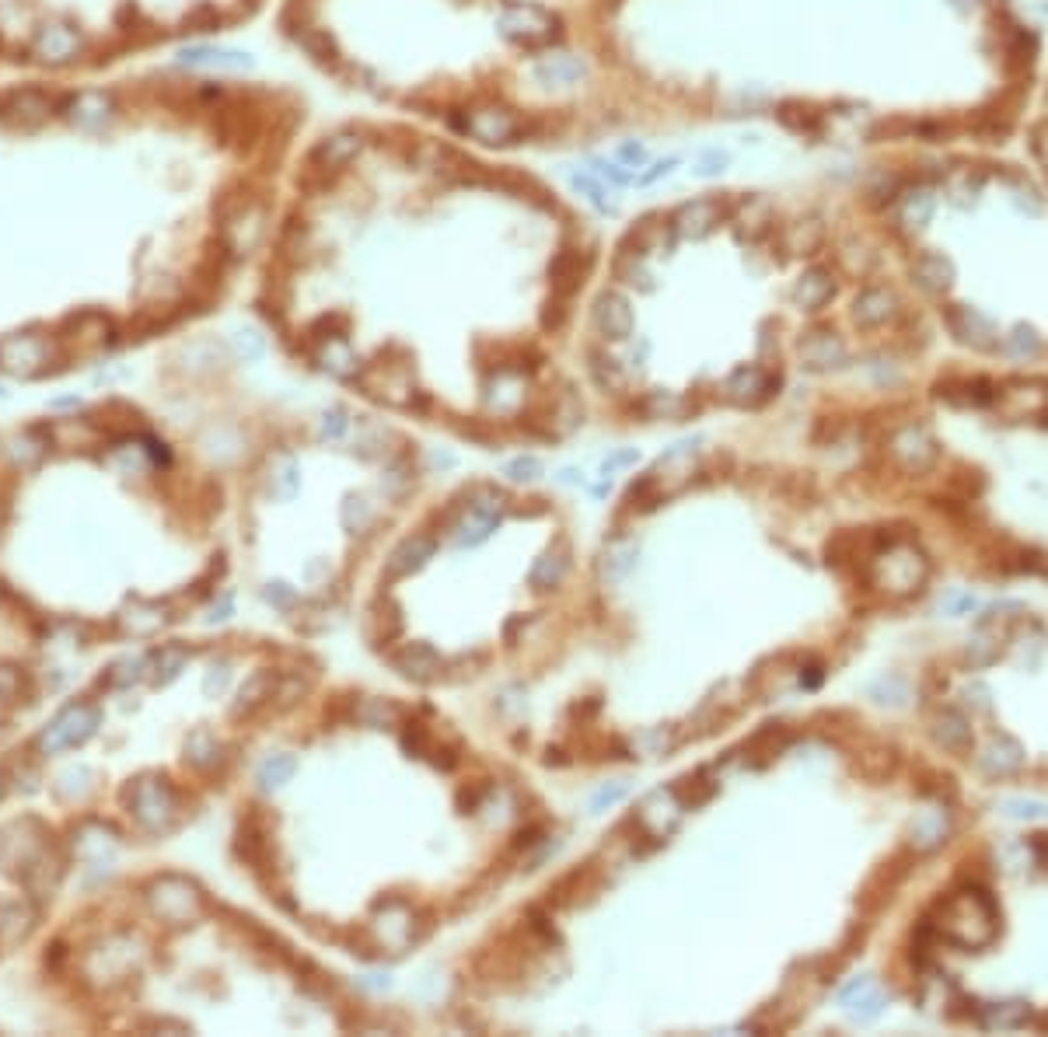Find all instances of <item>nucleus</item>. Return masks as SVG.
<instances>
[{
	"instance_id": "obj_2",
	"label": "nucleus",
	"mask_w": 1048,
	"mask_h": 1037,
	"mask_svg": "<svg viewBox=\"0 0 1048 1037\" xmlns=\"http://www.w3.org/2000/svg\"><path fill=\"white\" fill-rule=\"evenodd\" d=\"M276 28L364 112L531 161L629 147L584 4L283 0Z\"/></svg>"
},
{
	"instance_id": "obj_25",
	"label": "nucleus",
	"mask_w": 1048,
	"mask_h": 1037,
	"mask_svg": "<svg viewBox=\"0 0 1048 1037\" xmlns=\"http://www.w3.org/2000/svg\"><path fill=\"white\" fill-rule=\"evenodd\" d=\"M975 608H979L975 594H958V591H954V594H947V601H944V612L947 615H968V612H975Z\"/></svg>"
},
{
	"instance_id": "obj_14",
	"label": "nucleus",
	"mask_w": 1048,
	"mask_h": 1037,
	"mask_svg": "<svg viewBox=\"0 0 1048 1037\" xmlns=\"http://www.w3.org/2000/svg\"><path fill=\"white\" fill-rule=\"evenodd\" d=\"M81 49H84L81 35H77L74 28H63V25L42 28L39 39H35V56H42V60H49V63L74 60Z\"/></svg>"
},
{
	"instance_id": "obj_24",
	"label": "nucleus",
	"mask_w": 1048,
	"mask_h": 1037,
	"mask_svg": "<svg viewBox=\"0 0 1048 1037\" xmlns=\"http://www.w3.org/2000/svg\"><path fill=\"white\" fill-rule=\"evenodd\" d=\"M881 1010H884V996H881V992H867V989H863V992H860V1003H853V999H849V1017H853L856 1024H870V1020L881 1017Z\"/></svg>"
},
{
	"instance_id": "obj_4",
	"label": "nucleus",
	"mask_w": 1048,
	"mask_h": 1037,
	"mask_svg": "<svg viewBox=\"0 0 1048 1037\" xmlns=\"http://www.w3.org/2000/svg\"><path fill=\"white\" fill-rule=\"evenodd\" d=\"M930 580V559L912 542H891L884 538L881 549L870 556V584L888 598H912Z\"/></svg>"
},
{
	"instance_id": "obj_12",
	"label": "nucleus",
	"mask_w": 1048,
	"mask_h": 1037,
	"mask_svg": "<svg viewBox=\"0 0 1048 1037\" xmlns=\"http://www.w3.org/2000/svg\"><path fill=\"white\" fill-rule=\"evenodd\" d=\"M909 276L916 280L919 290H926V294H947V290L954 287V262L947 259L944 252L926 248V252L912 255Z\"/></svg>"
},
{
	"instance_id": "obj_31",
	"label": "nucleus",
	"mask_w": 1048,
	"mask_h": 1037,
	"mask_svg": "<svg viewBox=\"0 0 1048 1037\" xmlns=\"http://www.w3.org/2000/svg\"><path fill=\"white\" fill-rule=\"evenodd\" d=\"M951 4L958 7V11H972V7L979 4V0H951Z\"/></svg>"
},
{
	"instance_id": "obj_28",
	"label": "nucleus",
	"mask_w": 1048,
	"mask_h": 1037,
	"mask_svg": "<svg viewBox=\"0 0 1048 1037\" xmlns=\"http://www.w3.org/2000/svg\"><path fill=\"white\" fill-rule=\"evenodd\" d=\"M619 797H622V786H612V790H601L598 797H594V811H601L605 804H615Z\"/></svg>"
},
{
	"instance_id": "obj_7",
	"label": "nucleus",
	"mask_w": 1048,
	"mask_h": 1037,
	"mask_svg": "<svg viewBox=\"0 0 1048 1037\" xmlns=\"http://www.w3.org/2000/svg\"><path fill=\"white\" fill-rule=\"evenodd\" d=\"M780 388V371L766 364H738L724 378V399L734 406H762Z\"/></svg>"
},
{
	"instance_id": "obj_1",
	"label": "nucleus",
	"mask_w": 1048,
	"mask_h": 1037,
	"mask_svg": "<svg viewBox=\"0 0 1048 1037\" xmlns=\"http://www.w3.org/2000/svg\"><path fill=\"white\" fill-rule=\"evenodd\" d=\"M262 308L322 371L423 413V339H458L497 416H535L538 385L605 252L598 210L545 161L497 154L381 112L304 137L273 213Z\"/></svg>"
},
{
	"instance_id": "obj_15",
	"label": "nucleus",
	"mask_w": 1048,
	"mask_h": 1037,
	"mask_svg": "<svg viewBox=\"0 0 1048 1037\" xmlns=\"http://www.w3.org/2000/svg\"><path fill=\"white\" fill-rule=\"evenodd\" d=\"M434 556V538L427 535H416V538H406V542L399 545V549L392 552V559H388L385 566V577L395 580V577H406V573L420 570L427 559Z\"/></svg>"
},
{
	"instance_id": "obj_32",
	"label": "nucleus",
	"mask_w": 1048,
	"mask_h": 1037,
	"mask_svg": "<svg viewBox=\"0 0 1048 1037\" xmlns=\"http://www.w3.org/2000/svg\"><path fill=\"white\" fill-rule=\"evenodd\" d=\"M559 4H587V0H559Z\"/></svg>"
},
{
	"instance_id": "obj_20",
	"label": "nucleus",
	"mask_w": 1048,
	"mask_h": 1037,
	"mask_svg": "<svg viewBox=\"0 0 1048 1037\" xmlns=\"http://www.w3.org/2000/svg\"><path fill=\"white\" fill-rule=\"evenodd\" d=\"M982 186H986V179H982L979 172H975V179H972V168H965V172H954L951 179L944 182V189H947V200H951L954 207H961V210H965V207H972V203H975V196L982 193Z\"/></svg>"
},
{
	"instance_id": "obj_19",
	"label": "nucleus",
	"mask_w": 1048,
	"mask_h": 1037,
	"mask_svg": "<svg viewBox=\"0 0 1048 1037\" xmlns=\"http://www.w3.org/2000/svg\"><path fill=\"white\" fill-rule=\"evenodd\" d=\"M1000 650H1003L1000 629L993 632V622H989V619H979V632H975V639L968 643V660H972V667L993 664V660L1000 657Z\"/></svg>"
},
{
	"instance_id": "obj_30",
	"label": "nucleus",
	"mask_w": 1048,
	"mask_h": 1037,
	"mask_svg": "<svg viewBox=\"0 0 1048 1037\" xmlns=\"http://www.w3.org/2000/svg\"><path fill=\"white\" fill-rule=\"evenodd\" d=\"M1031 852H1035L1042 863H1048V835H1035L1031 838Z\"/></svg>"
},
{
	"instance_id": "obj_27",
	"label": "nucleus",
	"mask_w": 1048,
	"mask_h": 1037,
	"mask_svg": "<svg viewBox=\"0 0 1048 1037\" xmlns=\"http://www.w3.org/2000/svg\"><path fill=\"white\" fill-rule=\"evenodd\" d=\"M633 461H636V451H619V454H612V458L605 461V475L615 472V468H622V465H633Z\"/></svg>"
},
{
	"instance_id": "obj_10",
	"label": "nucleus",
	"mask_w": 1048,
	"mask_h": 1037,
	"mask_svg": "<svg viewBox=\"0 0 1048 1037\" xmlns=\"http://www.w3.org/2000/svg\"><path fill=\"white\" fill-rule=\"evenodd\" d=\"M930 737L937 748H944L947 755H968L975 744L972 734V720H968L961 709H940L937 716L930 720Z\"/></svg>"
},
{
	"instance_id": "obj_29",
	"label": "nucleus",
	"mask_w": 1048,
	"mask_h": 1037,
	"mask_svg": "<svg viewBox=\"0 0 1048 1037\" xmlns=\"http://www.w3.org/2000/svg\"><path fill=\"white\" fill-rule=\"evenodd\" d=\"M821 678H825V671H821V667H807V674L800 671V685H804V688H818Z\"/></svg>"
},
{
	"instance_id": "obj_8",
	"label": "nucleus",
	"mask_w": 1048,
	"mask_h": 1037,
	"mask_svg": "<svg viewBox=\"0 0 1048 1037\" xmlns=\"http://www.w3.org/2000/svg\"><path fill=\"white\" fill-rule=\"evenodd\" d=\"M797 360L807 371H835L849 360V346L835 329H811L797 339Z\"/></svg>"
},
{
	"instance_id": "obj_17",
	"label": "nucleus",
	"mask_w": 1048,
	"mask_h": 1037,
	"mask_svg": "<svg viewBox=\"0 0 1048 1037\" xmlns=\"http://www.w3.org/2000/svg\"><path fill=\"white\" fill-rule=\"evenodd\" d=\"M395 667H399L406 678H416V681H430L437 678V671H441V657H437L430 646H406L402 653H395Z\"/></svg>"
},
{
	"instance_id": "obj_9",
	"label": "nucleus",
	"mask_w": 1048,
	"mask_h": 1037,
	"mask_svg": "<svg viewBox=\"0 0 1048 1037\" xmlns=\"http://www.w3.org/2000/svg\"><path fill=\"white\" fill-rule=\"evenodd\" d=\"M947 329H951V336L958 339V343L972 346V350H993V346L1000 343L993 322H989L986 315H979V311L961 308V304L947 308Z\"/></svg>"
},
{
	"instance_id": "obj_16",
	"label": "nucleus",
	"mask_w": 1048,
	"mask_h": 1037,
	"mask_svg": "<svg viewBox=\"0 0 1048 1037\" xmlns=\"http://www.w3.org/2000/svg\"><path fill=\"white\" fill-rule=\"evenodd\" d=\"M947 835H951V814H947V807H933V811H926L923 818H916V825H912V845H916L919 852H930L937 849V845H944Z\"/></svg>"
},
{
	"instance_id": "obj_18",
	"label": "nucleus",
	"mask_w": 1048,
	"mask_h": 1037,
	"mask_svg": "<svg viewBox=\"0 0 1048 1037\" xmlns=\"http://www.w3.org/2000/svg\"><path fill=\"white\" fill-rule=\"evenodd\" d=\"M566 570H570L566 545H556V549H549L535 563V570H531V587H538V591H549V587H556L559 580L566 577Z\"/></svg>"
},
{
	"instance_id": "obj_11",
	"label": "nucleus",
	"mask_w": 1048,
	"mask_h": 1037,
	"mask_svg": "<svg viewBox=\"0 0 1048 1037\" xmlns=\"http://www.w3.org/2000/svg\"><path fill=\"white\" fill-rule=\"evenodd\" d=\"M1028 755H1024L1021 741L1010 734H996L993 741L986 744V751L979 755V769L986 772L989 779H1010L1024 769Z\"/></svg>"
},
{
	"instance_id": "obj_3",
	"label": "nucleus",
	"mask_w": 1048,
	"mask_h": 1037,
	"mask_svg": "<svg viewBox=\"0 0 1048 1037\" xmlns=\"http://www.w3.org/2000/svg\"><path fill=\"white\" fill-rule=\"evenodd\" d=\"M926 926L954 950H986L1000 936V905L982 884H965L937 901Z\"/></svg>"
},
{
	"instance_id": "obj_13",
	"label": "nucleus",
	"mask_w": 1048,
	"mask_h": 1037,
	"mask_svg": "<svg viewBox=\"0 0 1048 1037\" xmlns=\"http://www.w3.org/2000/svg\"><path fill=\"white\" fill-rule=\"evenodd\" d=\"M979 1027L986 1031H1021L1031 1024V1006L1024 999H1007V1003H986L975 1013Z\"/></svg>"
},
{
	"instance_id": "obj_6",
	"label": "nucleus",
	"mask_w": 1048,
	"mask_h": 1037,
	"mask_svg": "<svg viewBox=\"0 0 1048 1037\" xmlns=\"http://www.w3.org/2000/svg\"><path fill=\"white\" fill-rule=\"evenodd\" d=\"M849 315H853L856 329L863 332L884 329V325H891L902 315V297H898V290L888 287V283H863L860 294L853 297Z\"/></svg>"
},
{
	"instance_id": "obj_21",
	"label": "nucleus",
	"mask_w": 1048,
	"mask_h": 1037,
	"mask_svg": "<svg viewBox=\"0 0 1048 1037\" xmlns=\"http://www.w3.org/2000/svg\"><path fill=\"white\" fill-rule=\"evenodd\" d=\"M1003 350L1010 353V357L1017 360H1035L1038 353H1042V336H1038L1031 325H1014L1010 329V336L1003 339Z\"/></svg>"
},
{
	"instance_id": "obj_26",
	"label": "nucleus",
	"mask_w": 1048,
	"mask_h": 1037,
	"mask_svg": "<svg viewBox=\"0 0 1048 1037\" xmlns=\"http://www.w3.org/2000/svg\"><path fill=\"white\" fill-rule=\"evenodd\" d=\"M507 472H511L514 479H535V475L542 472V465H538L535 458H518V461H511V468H507Z\"/></svg>"
},
{
	"instance_id": "obj_5",
	"label": "nucleus",
	"mask_w": 1048,
	"mask_h": 1037,
	"mask_svg": "<svg viewBox=\"0 0 1048 1037\" xmlns=\"http://www.w3.org/2000/svg\"><path fill=\"white\" fill-rule=\"evenodd\" d=\"M888 454L905 475H923L937 465L940 444L930 433V426L923 423H902L898 430H891L888 437Z\"/></svg>"
},
{
	"instance_id": "obj_22",
	"label": "nucleus",
	"mask_w": 1048,
	"mask_h": 1037,
	"mask_svg": "<svg viewBox=\"0 0 1048 1037\" xmlns=\"http://www.w3.org/2000/svg\"><path fill=\"white\" fill-rule=\"evenodd\" d=\"M7 112H11L14 119H42L49 112V98L42 95V91H18V95H11V102H7Z\"/></svg>"
},
{
	"instance_id": "obj_33",
	"label": "nucleus",
	"mask_w": 1048,
	"mask_h": 1037,
	"mask_svg": "<svg viewBox=\"0 0 1048 1037\" xmlns=\"http://www.w3.org/2000/svg\"><path fill=\"white\" fill-rule=\"evenodd\" d=\"M1042 1027H1045V1031H1048V1017H1042Z\"/></svg>"
},
{
	"instance_id": "obj_23",
	"label": "nucleus",
	"mask_w": 1048,
	"mask_h": 1037,
	"mask_svg": "<svg viewBox=\"0 0 1048 1037\" xmlns=\"http://www.w3.org/2000/svg\"><path fill=\"white\" fill-rule=\"evenodd\" d=\"M1003 814L1014 821H1045L1048 804L1045 800H1031V797H1014V800H1003Z\"/></svg>"
}]
</instances>
